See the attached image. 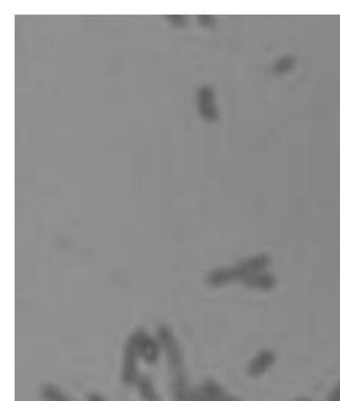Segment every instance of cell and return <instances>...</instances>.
I'll return each instance as SVG.
<instances>
[{
	"instance_id": "cell-1",
	"label": "cell",
	"mask_w": 340,
	"mask_h": 401,
	"mask_svg": "<svg viewBox=\"0 0 340 401\" xmlns=\"http://www.w3.org/2000/svg\"><path fill=\"white\" fill-rule=\"evenodd\" d=\"M157 339L167 355L173 375V399L174 401H191V389L188 385L182 351L168 326H158Z\"/></svg>"
},
{
	"instance_id": "cell-2",
	"label": "cell",
	"mask_w": 340,
	"mask_h": 401,
	"mask_svg": "<svg viewBox=\"0 0 340 401\" xmlns=\"http://www.w3.org/2000/svg\"><path fill=\"white\" fill-rule=\"evenodd\" d=\"M138 358H140V354H138V347H137V332L134 331L127 338V344H125L123 371H121V379L127 387L136 385L140 379V374H138V368H137V359Z\"/></svg>"
},
{
	"instance_id": "cell-3",
	"label": "cell",
	"mask_w": 340,
	"mask_h": 401,
	"mask_svg": "<svg viewBox=\"0 0 340 401\" xmlns=\"http://www.w3.org/2000/svg\"><path fill=\"white\" fill-rule=\"evenodd\" d=\"M136 332H137V347H138L140 358L147 364H154L160 358V352L162 350L158 339L149 337L143 328L136 330Z\"/></svg>"
},
{
	"instance_id": "cell-4",
	"label": "cell",
	"mask_w": 340,
	"mask_h": 401,
	"mask_svg": "<svg viewBox=\"0 0 340 401\" xmlns=\"http://www.w3.org/2000/svg\"><path fill=\"white\" fill-rule=\"evenodd\" d=\"M270 263H271V259L266 254L255 255L249 259L239 262V265H236L238 271H239V282H242L249 275L265 271Z\"/></svg>"
},
{
	"instance_id": "cell-5",
	"label": "cell",
	"mask_w": 340,
	"mask_h": 401,
	"mask_svg": "<svg viewBox=\"0 0 340 401\" xmlns=\"http://www.w3.org/2000/svg\"><path fill=\"white\" fill-rule=\"evenodd\" d=\"M276 355L271 350L260 351L249 365V374L253 378H259L266 374L276 363Z\"/></svg>"
},
{
	"instance_id": "cell-6",
	"label": "cell",
	"mask_w": 340,
	"mask_h": 401,
	"mask_svg": "<svg viewBox=\"0 0 340 401\" xmlns=\"http://www.w3.org/2000/svg\"><path fill=\"white\" fill-rule=\"evenodd\" d=\"M212 92L210 86H202L198 90V104H199V113L204 119L209 120V121H214L218 117V112L217 108L212 103Z\"/></svg>"
},
{
	"instance_id": "cell-7",
	"label": "cell",
	"mask_w": 340,
	"mask_h": 401,
	"mask_svg": "<svg viewBox=\"0 0 340 401\" xmlns=\"http://www.w3.org/2000/svg\"><path fill=\"white\" fill-rule=\"evenodd\" d=\"M242 283L250 289H256V290H262V291H269L271 289H274L276 284V276L267 271H262V273H256V274L249 275L246 276Z\"/></svg>"
},
{
	"instance_id": "cell-8",
	"label": "cell",
	"mask_w": 340,
	"mask_h": 401,
	"mask_svg": "<svg viewBox=\"0 0 340 401\" xmlns=\"http://www.w3.org/2000/svg\"><path fill=\"white\" fill-rule=\"evenodd\" d=\"M201 389L214 401H242L238 398L229 395L217 381L208 379L201 387Z\"/></svg>"
},
{
	"instance_id": "cell-9",
	"label": "cell",
	"mask_w": 340,
	"mask_h": 401,
	"mask_svg": "<svg viewBox=\"0 0 340 401\" xmlns=\"http://www.w3.org/2000/svg\"><path fill=\"white\" fill-rule=\"evenodd\" d=\"M233 280H235L233 267L217 269L208 276V284L212 287H221V286H225Z\"/></svg>"
},
{
	"instance_id": "cell-10",
	"label": "cell",
	"mask_w": 340,
	"mask_h": 401,
	"mask_svg": "<svg viewBox=\"0 0 340 401\" xmlns=\"http://www.w3.org/2000/svg\"><path fill=\"white\" fill-rule=\"evenodd\" d=\"M137 389H138V393L141 395L143 400L144 401H161L160 396L157 395L154 387H153V382L149 379L148 376L143 375L140 376V379L137 381Z\"/></svg>"
},
{
	"instance_id": "cell-11",
	"label": "cell",
	"mask_w": 340,
	"mask_h": 401,
	"mask_svg": "<svg viewBox=\"0 0 340 401\" xmlns=\"http://www.w3.org/2000/svg\"><path fill=\"white\" fill-rule=\"evenodd\" d=\"M40 393L44 401H72L66 395H64L62 389H59L53 384H45Z\"/></svg>"
},
{
	"instance_id": "cell-12",
	"label": "cell",
	"mask_w": 340,
	"mask_h": 401,
	"mask_svg": "<svg viewBox=\"0 0 340 401\" xmlns=\"http://www.w3.org/2000/svg\"><path fill=\"white\" fill-rule=\"evenodd\" d=\"M294 64H295V58L290 56V55H286V56H283V58L276 60L274 66H273V71L276 73H286V72L293 69Z\"/></svg>"
},
{
	"instance_id": "cell-13",
	"label": "cell",
	"mask_w": 340,
	"mask_h": 401,
	"mask_svg": "<svg viewBox=\"0 0 340 401\" xmlns=\"http://www.w3.org/2000/svg\"><path fill=\"white\" fill-rule=\"evenodd\" d=\"M191 401H214L201 389V388H194L191 389Z\"/></svg>"
},
{
	"instance_id": "cell-14",
	"label": "cell",
	"mask_w": 340,
	"mask_h": 401,
	"mask_svg": "<svg viewBox=\"0 0 340 401\" xmlns=\"http://www.w3.org/2000/svg\"><path fill=\"white\" fill-rule=\"evenodd\" d=\"M327 401H340V382L334 387L330 396L327 398Z\"/></svg>"
},
{
	"instance_id": "cell-15",
	"label": "cell",
	"mask_w": 340,
	"mask_h": 401,
	"mask_svg": "<svg viewBox=\"0 0 340 401\" xmlns=\"http://www.w3.org/2000/svg\"><path fill=\"white\" fill-rule=\"evenodd\" d=\"M169 21L177 25H182L185 23V18L184 16H170Z\"/></svg>"
},
{
	"instance_id": "cell-16",
	"label": "cell",
	"mask_w": 340,
	"mask_h": 401,
	"mask_svg": "<svg viewBox=\"0 0 340 401\" xmlns=\"http://www.w3.org/2000/svg\"><path fill=\"white\" fill-rule=\"evenodd\" d=\"M88 401H106V399L99 393H90L88 396Z\"/></svg>"
},
{
	"instance_id": "cell-17",
	"label": "cell",
	"mask_w": 340,
	"mask_h": 401,
	"mask_svg": "<svg viewBox=\"0 0 340 401\" xmlns=\"http://www.w3.org/2000/svg\"><path fill=\"white\" fill-rule=\"evenodd\" d=\"M199 21L201 23H204V24H212L214 23V18H210V16H199Z\"/></svg>"
},
{
	"instance_id": "cell-18",
	"label": "cell",
	"mask_w": 340,
	"mask_h": 401,
	"mask_svg": "<svg viewBox=\"0 0 340 401\" xmlns=\"http://www.w3.org/2000/svg\"><path fill=\"white\" fill-rule=\"evenodd\" d=\"M295 401H311L308 398H298L297 400Z\"/></svg>"
}]
</instances>
